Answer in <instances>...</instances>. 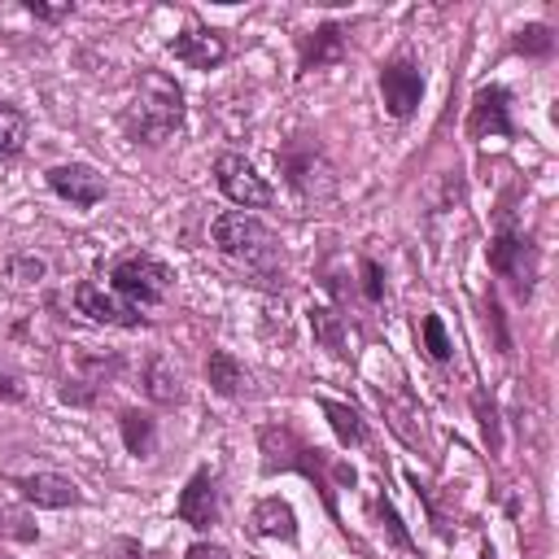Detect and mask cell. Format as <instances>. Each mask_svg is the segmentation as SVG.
Masks as SVG:
<instances>
[{"label":"cell","instance_id":"1","mask_svg":"<svg viewBox=\"0 0 559 559\" xmlns=\"http://www.w3.org/2000/svg\"><path fill=\"white\" fill-rule=\"evenodd\" d=\"M183 122V92L170 74L162 70H144L135 79L131 105L122 114V127L135 144H162L166 135H175V127Z\"/></svg>","mask_w":559,"mask_h":559},{"label":"cell","instance_id":"2","mask_svg":"<svg viewBox=\"0 0 559 559\" xmlns=\"http://www.w3.org/2000/svg\"><path fill=\"white\" fill-rule=\"evenodd\" d=\"M210 231H214V245H218L231 262H240V266L271 271V266L280 262V240H275V231H271L262 218L245 214V210H227V214H218Z\"/></svg>","mask_w":559,"mask_h":559},{"label":"cell","instance_id":"3","mask_svg":"<svg viewBox=\"0 0 559 559\" xmlns=\"http://www.w3.org/2000/svg\"><path fill=\"white\" fill-rule=\"evenodd\" d=\"M275 162H280L284 179L293 183V192H301V197H328L332 183H336L328 153H323L314 140H306V135H293V140L275 153Z\"/></svg>","mask_w":559,"mask_h":559},{"label":"cell","instance_id":"4","mask_svg":"<svg viewBox=\"0 0 559 559\" xmlns=\"http://www.w3.org/2000/svg\"><path fill=\"white\" fill-rule=\"evenodd\" d=\"M109 280H114V288H118L122 297H131V301H140V306H153V301H162L166 288H170V266H162V262L148 258V253H131V258H118V262H114Z\"/></svg>","mask_w":559,"mask_h":559},{"label":"cell","instance_id":"5","mask_svg":"<svg viewBox=\"0 0 559 559\" xmlns=\"http://www.w3.org/2000/svg\"><path fill=\"white\" fill-rule=\"evenodd\" d=\"M214 179H218L223 197L236 201V205H245V210H262V205L275 201L271 183H266V179L253 170V162H245L240 153H218V162H214Z\"/></svg>","mask_w":559,"mask_h":559},{"label":"cell","instance_id":"6","mask_svg":"<svg viewBox=\"0 0 559 559\" xmlns=\"http://www.w3.org/2000/svg\"><path fill=\"white\" fill-rule=\"evenodd\" d=\"M489 266H493L502 280H511V288H515L520 297L533 293V280H537V253H533L528 240H520V236H511V231L493 236V245H489Z\"/></svg>","mask_w":559,"mask_h":559},{"label":"cell","instance_id":"7","mask_svg":"<svg viewBox=\"0 0 559 559\" xmlns=\"http://www.w3.org/2000/svg\"><path fill=\"white\" fill-rule=\"evenodd\" d=\"M380 92H384V109H389L393 118H411L415 105H419V96H424V74H419V66H411L406 57L389 61V66L380 70Z\"/></svg>","mask_w":559,"mask_h":559},{"label":"cell","instance_id":"8","mask_svg":"<svg viewBox=\"0 0 559 559\" xmlns=\"http://www.w3.org/2000/svg\"><path fill=\"white\" fill-rule=\"evenodd\" d=\"M74 306H79V314H87L92 323H105V328H140L144 323V314L135 306L118 301L100 284H79L74 288Z\"/></svg>","mask_w":559,"mask_h":559},{"label":"cell","instance_id":"9","mask_svg":"<svg viewBox=\"0 0 559 559\" xmlns=\"http://www.w3.org/2000/svg\"><path fill=\"white\" fill-rule=\"evenodd\" d=\"M48 188H52L61 201L83 205V210L105 197V179H100L92 166H83V162H61V166H52V170H48Z\"/></svg>","mask_w":559,"mask_h":559},{"label":"cell","instance_id":"10","mask_svg":"<svg viewBox=\"0 0 559 559\" xmlns=\"http://www.w3.org/2000/svg\"><path fill=\"white\" fill-rule=\"evenodd\" d=\"M170 52H175L179 61H188L192 70H214V66H223V57H227V35L214 31V26H188L183 35L170 39Z\"/></svg>","mask_w":559,"mask_h":559},{"label":"cell","instance_id":"11","mask_svg":"<svg viewBox=\"0 0 559 559\" xmlns=\"http://www.w3.org/2000/svg\"><path fill=\"white\" fill-rule=\"evenodd\" d=\"M175 515L192 528H210L218 520V493H214V476L210 472H192V480L183 485L179 502H175Z\"/></svg>","mask_w":559,"mask_h":559},{"label":"cell","instance_id":"12","mask_svg":"<svg viewBox=\"0 0 559 559\" xmlns=\"http://www.w3.org/2000/svg\"><path fill=\"white\" fill-rule=\"evenodd\" d=\"M472 135H511V114H507V92L502 87H480L472 105Z\"/></svg>","mask_w":559,"mask_h":559},{"label":"cell","instance_id":"13","mask_svg":"<svg viewBox=\"0 0 559 559\" xmlns=\"http://www.w3.org/2000/svg\"><path fill=\"white\" fill-rule=\"evenodd\" d=\"M17 489H22V498L35 502V507H74V502H79L74 480H66V476H57V472H35V476L17 480Z\"/></svg>","mask_w":559,"mask_h":559},{"label":"cell","instance_id":"14","mask_svg":"<svg viewBox=\"0 0 559 559\" xmlns=\"http://www.w3.org/2000/svg\"><path fill=\"white\" fill-rule=\"evenodd\" d=\"M341 57H345V31H341L336 22H323L314 35L301 39V61H297V70L306 74V70H319V66L341 61Z\"/></svg>","mask_w":559,"mask_h":559},{"label":"cell","instance_id":"15","mask_svg":"<svg viewBox=\"0 0 559 559\" xmlns=\"http://www.w3.org/2000/svg\"><path fill=\"white\" fill-rule=\"evenodd\" d=\"M144 393L157 406H175L183 397V380H179V371H175V362L166 354H157V358L144 362Z\"/></svg>","mask_w":559,"mask_h":559},{"label":"cell","instance_id":"16","mask_svg":"<svg viewBox=\"0 0 559 559\" xmlns=\"http://www.w3.org/2000/svg\"><path fill=\"white\" fill-rule=\"evenodd\" d=\"M253 528H258L262 537L293 542V537H297V515H293V507H288L284 498H262V502L253 507Z\"/></svg>","mask_w":559,"mask_h":559},{"label":"cell","instance_id":"17","mask_svg":"<svg viewBox=\"0 0 559 559\" xmlns=\"http://www.w3.org/2000/svg\"><path fill=\"white\" fill-rule=\"evenodd\" d=\"M205 380H210V389L223 393V397H236V393L249 384L245 367H240L227 349H210V358H205Z\"/></svg>","mask_w":559,"mask_h":559},{"label":"cell","instance_id":"18","mask_svg":"<svg viewBox=\"0 0 559 559\" xmlns=\"http://www.w3.org/2000/svg\"><path fill=\"white\" fill-rule=\"evenodd\" d=\"M310 332H314V341H319L328 354L345 358L349 336H345V319H341L336 310H328V306H310Z\"/></svg>","mask_w":559,"mask_h":559},{"label":"cell","instance_id":"19","mask_svg":"<svg viewBox=\"0 0 559 559\" xmlns=\"http://www.w3.org/2000/svg\"><path fill=\"white\" fill-rule=\"evenodd\" d=\"M26 135H31V122L17 105L0 100V162H13L22 148H26Z\"/></svg>","mask_w":559,"mask_h":559},{"label":"cell","instance_id":"20","mask_svg":"<svg viewBox=\"0 0 559 559\" xmlns=\"http://www.w3.org/2000/svg\"><path fill=\"white\" fill-rule=\"evenodd\" d=\"M118 424H122V445H127V454L148 459L153 445H157V428H153V419H148L144 411H122Z\"/></svg>","mask_w":559,"mask_h":559},{"label":"cell","instance_id":"21","mask_svg":"<svg viewBox=\"0 0 559 559\" xmlns=\"http://www.w3.org/2000/svg\"><path fill=\"white\" fill-rule=\"evenodd\" d=\"M323 415H328L332 432H336L345 445H358V441H367V424L358 419V411H354V406H345V402H323Z\"/></svg>","mask_w":559,"mask_h":559},{"label":"cell","instance_id":"22","mask_svg":"<svg viewBox=\"0 0 559 559\" xmlns=\"http://www.w3.org/2000/svg\"><path fill=\"white\" fill-rule=\"evenodd\" d=\"M511 48H515V52H524V57H550V48H555V35H550V26H542V22H528V26H520V31H515Z\"/></svg>","mask_w":559,"mask_h":559},{"label":"cell","instance_id":"23","mask_svg":"<svg viewBox=\"0 0 559 559\" xmlns=\"http://www.w3.org/2000/svg\"><path fill=\"white\" fill-rule=\"evenodd\" d=\"M419 332H424V345H428V354H432L437 362H445V358H450V336H445L441 319H437V314H424Z\"/></svg>","mask_w":559,"mask_h":559},{"label":"cell","instance_id":"24","mask_svg":"<svg viewBox=\"0 0 559 559\" xmlns=\"http://www.w3.org/2000/svg\"><path fill=\"white\" fill-rule=\"evenodd\" d=\"M26 13H31V17H39V22H61V17H70V13H74V4H70V0H61V4L26 0Z\"/></svg>","mask_w":559,"mask_h":559},{"label":"cell","instance_id":"25","mask_svg":"<svg viewBox=\"0 0 559 559\" xmlns=\"http://www.w3.org/2000/svg\"><path fill=\"white\" fill-rule=\"evenodd\" d=\"M362 293H367V301H380L384 297V271L371 258H362Z\"/></svg>","mask_w":559,"mask_h":559},{"label":"cell","instance_id":"26","mask_svg":"<svg viewBox=\"0 0 559 559\" xmlns=\"http://www.w3.org/2000/svg\"><path fill=\"white\" fill-rule=\"evenodd\" d=\"M48 266H44V258H13L9 262V275H17L22 284H31V280H39Z\"/></svg>","mask_w":559,"mask_h":559},{"label":"cell","instance_id":"27","mask_svg":"<svg viewBox=\"0 0 559 559\" xmlns=\"http://www.w3.org/2000/svg\"><path fill=\"white\" fill-rule=\"evenodd\" d=\"M485 314H489V328H493V336H498V349L507 354V349H511V336H507V328H502V306H498V297H485Z\"/></svg>","mask_w":559,"mask_h":559},{"label":"cell","instance_id":"28","mask_svg":"<svg viewBox=\"0 0 559 559\" xmlns=\"http://www.w3.org/2000/svg\"><path fill=\"white\" fill-rule=\"evenodd\" d=\"M472 406H476V415H480V432H485V441H489V445H498V419H493V406H485V397H480V393L472 397Z\"/></svg>","mask_w":559,"mask_h":559},{"label":"cell","instance_id":"29","mask_svg":"<svg viewBox=\"0 0 559 559\" xmlns=\"http://www.w3.org/2000/svg\"><path fill=\"white\" fill-rule=\"evenodd\" d=\"M0 397L4 402H22V380H17V371L9 362H0Z\"/></svg>","mask_w":559,"mask_h":559},{"label":"cell","instance_id":"30","mask_svg":"<svg viewBox=\"0 0 559 559\" xmlns=\"http://www.w3.org/2000/svg\"><path fill=\"white\" fill-rule=\"evenodd\" d=\"M0 533H13V537H22V542H31V537H35V528H26V520H22V515H13L9 507H0Z\"/></svg>","mask_w":559,"mask_h":559},{"label":"cell","instance_id":"31","mask_svg":"<svg viewBox=\"0 0 559 559\" xmlns=\"http://www.w3.org/2000/svg\"><path fill=\"white\" fill-rule=\"evenodd\" d=\"M183 559H231V555H227L223 546H214V542H192Z\"/></svg>","mask_w":559,"mask_h":559},{"label":"cell","instance_id":"32","mask_svg":"<svg viewBox=\"0 0 559 559\" xmlns=\"http://www.w3.org/2000/svg\"><path fill=\"white\" fill-rule=\"evenodd\" d=\"M380 515L389 520V533H393V542H397V546H411V537L402 533V524H397V511H393L389 502H380Z\"/></svg>","mask_w":559,"mask_h":559},{"label":"cell","instance_id":"33","mask_svg":"<svg viewBox=\"0 0 559 559\" xmlns=\"http://www.w3.org/2000/svg\"><path fill=\"white\" fill-rule=\"evenodd\" d=\"M485 559H493V550H485Z\"/></svg>","mask_w":559,"mask_h":559}]
</instances>
